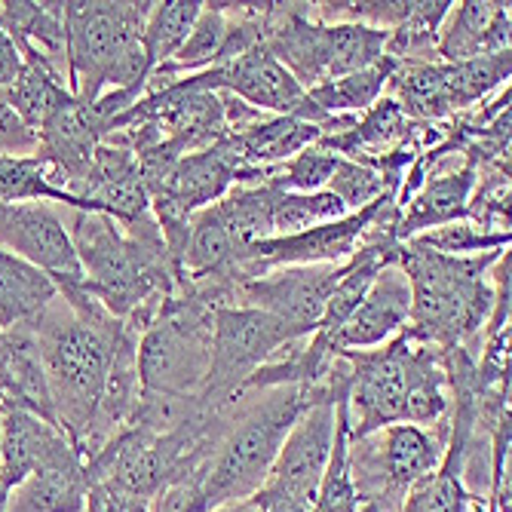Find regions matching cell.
I'll use <instances>...</instances> for the list:
<instances>
[{
	"label": "cell",
	"mask_w": 512,
	"mask_h": 512,
	"mask_svg": "<svg viewBox=\"0 0 512 512\" xmlns=\"http://www.w3.org/2000/svg\"><path fill=\"white\" fill-rule=\"evenodd\" d=\"M387 200H396V197H384V200L371 203V206H365L359 212H350L347 218L332 221V224H319V227L301 230V234H292V237H273V240L255 243L246 252L249 279H255V276H261V273H267L273 267L347 264L356 255L368 224L375 221L378 209Z\"/></svg>",
	"instance_id": "cell-13"
},
{
	"label": "cell",
	"mask_w": 512,
	"mask_h": 512,
	"mask_svg": "<svg viewBox=\"0 0 512 512\" xmlns=\"http://www.w3.org/2000/svg\"><path fill=\"white\" fill-rule=\"evenodd\" d=\"M215 313L191 289H178L160 304V313L138 338V381L145 393L200 396L209 375Z\"/></svg>",
	"instance_id": "cell-6"
},
{
	"label": "cell",
	"mask_w": 512,
	"mask_h": 512,
	"mask_svg": "<svg viewBox=\"0 0 512 512\" xmlns=\"http://www.w3.org/2000/svg\"><path fill=\"white\" fill-rule=\"evenodd\" d=\"M295 341H301V335L264 310L221 307L212 325L209 375L200 390V402L209 408L234 405L255 371Z\"/></svg>",
	"instance_id": "cell-9"
},
{
	"label": "cell",
	"mask_w": 512,
	"mask_h": 512,
	"mask_svg": "<svg viewBox=\"0 0 512 512\" xmlns=\"http://www.w3.org/2000/svg\"><path fill=\"white\" fill-rule=\"evenodd\" d=\"M506 255L494 249L470 258H448L414 243H402L396 264L408 276L411 310L405 335L417 344L448 350H470L479 356L488 316L494 310L491 267Z\"/></svg>",
	"instance_id": "cell-3"
},
{
	"label": "cell",
	"mask_w": 512,
	"mask_h": 512,
	"mask_svg": "<svg viewBox=\"0 0 512 512\" xmlns=\"http://www.w3.org/2000/svg\"><path fill=\"white\" fill-rule=\"evenodd\" d=\"M347 264L273 267L237 289V307H255L286 322L301 338L313 335Z\"/></svg>",
	"instance_id": "cell-11"
},
{
	"label": "cell",
	"mask_w": 512,
	"mask_h": 512,
	"mask_svg": "<svg viewBox=\"0 0 512 512\" xmlns=\"http://www.w3.org/2000/svg\"><path fill=\"white\" fill-rule=\"evenodd\" d=\"M28 325L43 362L46 387H50L53 421L86 463L96 442L114 353L132 329L123 319L86 325L62 298H56Z\"/></svg>",
	"instance_id": "cell-2"
},
{
	"label": "cell",
	"mask_w": 512,
	"mask_h": 512,
	"mask_svg": "<svg viewBox=\"0 0 512 512\" xmlns=\"http://www.w3.org/2000/svg\"><path fill=\"white\" fill-rule=\"evenodd\" d=\"M473 188H476V163L470 157L467 163L451 172L430 175L421 188H417V194L405 203L399 224H396V240L408 243L411 237L424 234V230L463 221L467 218Z\"/></svg>",
	"instance_id": "cell-18"
},
{
	"label": "cell",
	"mask_w": 512,
	"mask_h": 512,
	"mask_svg": "<svg viewBox=\"0 0 512 512\" xmlns=\"http://www.w3.org/2000/svg\"><path fill=\"white\" fill-rule=\"evenodd\" d=\"M212 512H264V509H261V503L255 500V494H252V497H246V500L224 503V506H218V509H212Z\"/></svg>",
	"instance_id": "cell-36"
},
{
	"label": "cell",
	"mask_w": 512,
	"mask_h": 512,
	"mask_svg": "<svg viewBox=\"0 0 512 512\" xmlns=\"http://www.w3.org/2000/svg\"><path fill=\"white\" fill-rule=\"evenodd\" d=\"M350 212L344 209V203L329 194H286L276 188V200H273V237H292L301 234V230L319 227V224H332L347 218Z\"/></svg>",
	"instance_id": "cell-28"
},
{
	"label": "cell",
	"mask_w": 512,
	"mask_h": 512,
	"mask_svg": "<svg viewBox=\"0 0 512 512\" xmlns=\"http://www.w3.org/2000/svg\"><path fill=\"white\" fill-rule=\"evenodd\" d=\"M83 512H148V500L111 485H89Z\"/></svg>",
	"instance_id": "cell-34"
},
{
	"label": "cell",
	"mask_w": 512,
	"mask_h": 512,
	"mask_svg": "<svg viewBox=\"0 0 512 512\" xmlns=\"http://www.w3.org/2000/svg\"><path fill=\"white\" fill-rule=\"evenodd\" d=\"M448 421L436 427L393 424L350 442V473L362 512H399L405 494L439 470Z\"/></svg>",
	"instance_id": "cell-7"
},
{
	"label": "cell",
	"mask_w": 512,
	"mask_h": 512,
	"mask_svg": "<svg viewBox=\"0 0 512 512\" xmlns=\"http://www.w3.org/2000/svg\"><path fill=\"white\" fill-rule=\"evenodd\" d=\"M319 138H322V129L313 126V123H307V120L261 114L246 129L227 132L221 142L230 148V154L240 160L243 169L270 175L273 166L292 160L298 151L316 145Z\"/></svg>",
	"instance_id": "cell-17"
},
{
	"label": "cell",
	"mask_w": 512,
	"mask_h": 512,
	"mask_svg": "<svg viewBox=\"0 0 512 512\" xmlns=\"http://www.w3.org/2000/svg\"><path fill=\"white\" fill-rule=\"evenodd\" d=\"M509 74H512V50L470 59V62H439V83L451 117L479 108L494 89L509 86Z\"/></svg>",
	"instance_id": "cell-23"
},
{
	"label": "cell",
	"mask_w": 512,
	"mask_h": 512,
	"mask_svg": "<svg viewBox=\"0 0 512 512\" xmlns=\"http://www.w3.org/2000/svg\"><path fill=\"white\" fill-rule=\"evenodd\" d=\"M512 40V19L509 4H497V0H463V4H451L436 56L439 62H470L482 56L509 53Z\"/></svg>",
	"instance_id": "cell-15"
},
{
	"label": "cell",
	"mask_w": 512,
	"mask_h": 512,
	"mask_svg": "<svg viewBox=\"0 0 512 512\" xmlns=\"http://www.w3.org/2000/svg\"><path fill=\"white\" fill-rule=\"evenodd\" d=\"M0 512H7V494H0Z\"/></svg>",
	"instance_id": "cell-37"
},
{
	"label": "cell",
	"mask_w": 512,
	"mask_h": 512,
	"mask_svg": "<svg viewBox=\"0 0 512 512\" xmlns=\"http://www.w3.org/2000/svg\"><path fill=\"white\" fill-rule=\"evenodd\" d=\"M59 203L65 209H77V200L56 191L46 166L37 157H7L0 160V203Z\"/></svg>",
	"instance_id": "cell-29"
},
{
	"label": "cell",
	"mask_w": 512,
	"mask_h": 512,
	"mask_svg": "<svg viewBox=\"0 0 512 512\" xmlns=\"http://www.w3.org/2000/svg\"><path fill=\"white\" fill-rule=\"evenodd\" d=\"M151 4L129 0H68L65 46H68V89L92 105L108 89V77L120 56L142 40Z\"/></svg>",
	"instance_id": "cell-8"
},
{
	"label": "cell",
	"mask_w": 512,
	"mask_h": 512,
	"mask_svg": "<svg viewBox=\"0 0 512 512\" xmlns=\"http://www.w3.org/2000/svg\"><path fill=\"white\" fill-rule=\"evenodd\" d=\"M37 151V132L22 123V117L0 102V160L7 157H34Z\"/></svg>",
	"instance_id": "cell-33"
},
{
	"label": "cell",
	"mask_w": 512,
	"mask_h": 512,
	"mask_svg": "<svg viewBox=\"0 0 512 512\" xmlns=\"http://www.w3.org/2000/svg\"><path fill=\"white\" fill-rule=\"evenodd\" d=\"M307 405H313V399L304 387H276L264 393H249L243 414L224 433L206 467V512L224 503L246 500L255 491H261L279 457V448L289 439Z\"/></svg>",
	"instance_id": "cell-4"
},
{
	"label": "cell",
	"mask_w": 512,
	"mask_h": 512,
	"mask_svg": "<svg viewBox=\"0 0 512 512\" xmlns=\"http://www.w3.org/2000/svg\"><path fill=\"white\" fill-rule=\"evenodd\" d=\"M411 310V286L399 264H387L371 279L368 292L344 322V329L335 338V353L347 350H371L393 341L408 322Z\"/></svg>",
	"instance_id": "cell-14"
},
{
	"label": "cell",
	"mask_w": 512,
	"mask_h": 512,
	"mask_svg": "<svg viewBox=\"0 0 512 512\" xmlns=\"http://www.w3.org/2000/svg\"><path fill=\"white\" fill-rule=\"evenodd\" d=\"M0 249L43 270L53 283L83 279L68 224L50 203H0Z\"/></svg>",
	"instance_id": "cell-12"
},
{
	"label": "cell",
	"mask_w": 512,
	"mask_h": 512,
	"mask_svg": "<svg viewBox=\"0 0 512 512\" xmlns=\"http://www.w3.org/2000/svg\"><path fill=\"white\" fill-rule=\"evenodd\" d=\"M19 53H22V71H19L16 83L7 89L4 102L22 117L25 126H31L37 132L40 123L56 108H62L74 92L68 89L65 77L37 50H31V46H19Z\"/></svg>",
	"instance_id": "cell-22"
},
{
	"label": "cell",
	"mask_w": 512,
	"mask_h": 512,
	"mask_svg": "<svg viewBox=\"0 0 512 512\" xmlns=\"http://www.w3.org/2000/svg\"><path fill=\"white\" fill-rule=\"evenodd\" d=\"M344 356L353 368L347 393L350 442L393 424H405L408 402L417 390L448 384L445 353L411 341L405 332L381 347L347 350Z\"/></svg>",
	"instance_id": "cell-5"
},
{
	"label": "cell",
	"mask_w": 512,
	"mask_h": 512,
	"mask_svg": "<svg viewBox=\"0 0 512 512\" xmlns=\"http://www.w3.org/2000/svg\"><path fill=\"white\" fill-rule=\"evenodd\" d=\"M10 332H0V411L7 408V371H10Z\"/></svg>",
	"instance_id": "cell-35"
},
{
	"label": "cell",
	"mask_w": 512,
	"mask_h": 512,
	"mask_svg": "<svg viewBox=\"0 0 512 512\" xmlns=\"http://www.w3.org/2000/svg\"><path fill=\"white\" fill-rule=\"evenodd\" d=\"M338 160H341L338 154L325 151L319 145H310V148L298 151L292 160L273 166L267 175V184H273V188L286 191V194H319V191H325V184H329V178L335 175Z\"/></svg>",
	"instance_id": "cell-31"
},
{
	"label": "cell",
	"mask_w": 512,
	"mask_h": 512,
	"mask_svg": "<svg viewBox=\"0 0 512 512\" xmlns=\"http://www.w3.org/2000/svg\"><path fill=\"white\" fill-rule=\"evenodd\" d=\"M200 10H203L200 0H163V4H151L142 31V46L151 71L169 62L181 50V43L188 40Z\"/></svg>",
	"instance_id": "cell-27"
},
{
	"label": "cell",
	"mask_w": 512,
	"mask_h": 512,
	"mask_svg": "<svg viewBox=\"0 0 512 512\" xmlns=\"http://www.w3.org/2000/svg\"><path fill=\"white\" fill-rule=\"evenodd\" d=\"M396 65L399 62L384 56L371 68H362L356 74H347L341 80H332V83H322V86L310 89L307 96H310V102L316 108H322L325 114H332V117H359L378 99H384L387 83H390Z\"/></svg>",
	"instance_id": "cell-24"
},
{
	"label": "cell",
	"mask_w": 512,
	"mask_h": 512,
	"mask_svg": "<svg viewBox=\"0 0 512 512\" xmlns=\"http://www.w3.org/2000/svg\"><path fill=\"white\" fill-rule=\"evenodd\" d=\"M68 234L86 292L142 335L175 292V273L154 212L120 224L102 212L68 209Z\"/></svg>",
	"instance_id": "cell-1"
},
{
	"label": "cell",
	"mask_w": 512,
	"mask_h": 512,
	"mask_svg": "<svg viewBox=\"0 0 512 512\" xmlns=\"http://www.w3.org/2000/svg\"><path fill=\"white\" fill-rule=\"evenodd\" d=\"M59 298V289L43 270L0 249V332L34 322Z\"/></svg>",
	"instance_id": "cell-21"
},
{
	"label": "cell",
	"mask_w": 512,
	"mask_h": 512,
	"mask_svg": "<svg viewBox=\"0 0 512 512\" xmlns=\"http://www.w3.org/2000/svg\"><path fill=\"white\" fill-rule=\"evenodd\" d=\"M451 0H414L411 16L387 34L384 56L393 62H439L436 43Z\"/></svg>",
	"instance_id": "cell-25"
},
{
	"label": "cell",
	"mask_w": 512,
	"mask_h": 512,
	"mask_svg": "<svg viewBox=\"0 0 512 512\" xmlns=\"http://www.w3.org/2000/svg\"><path fill=\"white\" fill-rule=\"evenodd\" d=\"M0 31L16 46H31L50 62L68 83V46H65V4H34V0H4Z\"/></svg>",
	"instance_id": "cell-20"
},
{
	"label": "cell",
	"mask_w": 512,
	"mask_h": 512,
	"mask_svg": "<svg viewBox=\"0 0 512 512\" xmlns=\"http://www.w3.org/2000/svg\"><path fill=\"white\" fill-rule=\"evenodd\" d=\"M313 512H362L353 473H350V421L347 402L335 405V442L329 454V467L322 473Z\"/></svg>",
	"instance_id": "cell-26"
},
{
	"label": "cell",
	"mask_w": 512,
	"mask_h": 512,
	"mask_svg": "<svg viewBox=\"0 0 512 512\" xmlns=\"http://www.w3.org/2000/svg\"><path fill=\"white\" fill-rule=\"evenodd\" d=\"M65 448L74 445L59 427L43 421V417L22 408L0 411V491L10 494Z\"/></svg>",
	"instance_id": "cell-16"
},
{
	"label": "cell",
	"mask_w": 512,
	"mask_h": 512,
	"mask_svg": "<svg viewBox=\"0 0 512 512\" xmlns=\"http://www.w3.org/2000/svg\"><path fill=\"white\" fill-rule=\"evenodd\" d=\"M325 191L335 194L347 212H359V209L378 203L384 197H396V188L378 169L344 160V157L338 160V169L329 178V184H325Z\"/></svg>",
	"instance_id": "cell-32"
},
{
	"label": "cell",
	"mask_w": 512,
	"mask_h": 512,
	"mask_svg": "<svg viewBox=\"0 0 512 512\" xmlns=\"http://www.w3.org/2000/svg\"><path fill=\"white\" fill-rule=\"evenodd\" d=\"M86 494V463L77 448H65L7 494V512H83Z\"/></svg>",
	"instance_id": "cell-19"
},
{
	"label": "cell",
	"mask_w": 512,
	"mask_h": 512,
	"mask_svg": "<svg viewBox=\"0 0 512 512\" xmlns=\"http://www.w3.org/2000/svg\"><path fill=\"white\" fill-rule=\"evenodd\" d=\"M408 243L430 249L436 255H448V258H470V255L494 252V249H509L512 234H488V230L476 227L470 218H463V221H451V224L424 230V234L411 237Z\"/></svg>",
	"instance_id": "cell-30"
},
{
	"label": "cell",
	"mask_w": 512,
	"mask_h": 512,
	"mask_svg": "<svg viewBox=\"0 0 512 512\" xmlns=\"http://www.w3.org/2000/svg\"><path fill=\"white\" fill-rule=\"evenodd\" d=\"M335 442V405L313 402L304 408L255 500L264 512H313L322 473Z\"/></svg>",
	"instance_id": "cell-10"
}]
</instances>
